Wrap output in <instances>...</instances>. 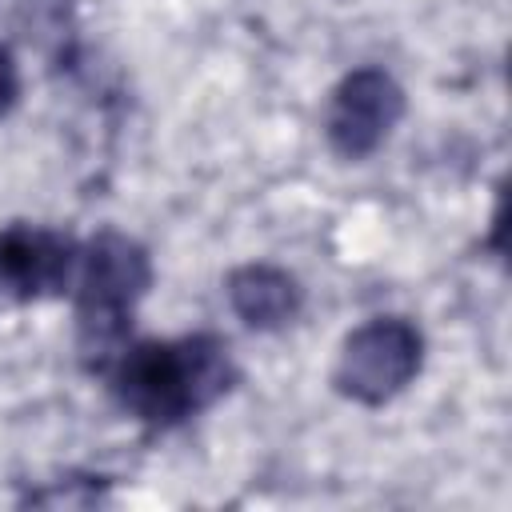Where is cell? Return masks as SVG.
Instances as JSON below:
<instances>
[{
    "label": "cell",
    "mask_w": 512,
    "mask_h": 512,
    "mask_svg": "<svg viewBox=\"0 0 512 512\" xmlns=\"http://www.w3.org/2000/svg\"><path fill=\"white\" fill-rule=\"evenodd\" d=\"M408 96L392 72L364 64L336 80L324 108V136L340 160H368L404 120Z\"/></svg>",
    "instance_id": "277c9868"
},
{
    "label": "cell",
    "mask_w": 512,
    "mask_h": 512,
    "mask_svg": "<svg viewBox=\"0 0 512 512\" xmlns=\"http://www.w3.org/2000/svg\"><path fill=\"white\" fill-rule=\"evenodd\" d=\"M80 264V244L44 224H4L0 228V296L32 304L72 292Z\"/></svg>",
    "instance_id": "5b68a950"
},
{
    "label": "cell",
    "mask_w": 512,
    "mask_h": 512,
    "mask_svg": "<svg viewBox=\"0 0 512 512\" xmlns=\"http://www.w3.org/2000/svg\"><path fill=\"white\" fill-rule=\"evenodd\" d=\"M104 372L116 404L156 432L192 420L236 384L232 352L212 332L124 344Z\"/></svg>",
    "instance_id": "6da1fadb"
},
{
    "label": "cell",
    "mask_w": 512,
    "mask_h": 512,
    "mask_svg": "<svg viewBox=\"0 0 512 512\" xmlns=\"http://www.w3.org/2000/svg\"><path fill=\"white\" fill-rule=\"evenodd\" d=\"M152 288V256L140 240L104 228L80 248L72 300H76V348L88 368L104 372L128 344L136 304Z\"/></svg>",
    "instance_id": "7a4b0ae2"
},
{
    "label": "cell",
    "mask_w": 512,
    "mask_h": 512,
    "mask_svg": "<svg viewBox=\"0 0 512 512\" xmlns=\"http://www.w3.org/2000/svg\"><path fill=\"white\" fill-rule=\"evenodd\" d=\"M224 296H228V308L236 312V320L252 332L288 328L300 316V304H304V292H300L296 276L276 268V264H264V260L232 268L228 280H224Z\"/></svg>",
    "instance_id": "8992f818"
},
{
    "label": "cell",
    "mask_w": 512,
    "mask_h": 512,
    "mask_svg": "<svg viewBox=\"0 0 512 512\" xmlns=\"http://www.w3.org/2000/svg\"><path fill=\"white\" fill-rule=\"evenodd\" d=\"M20 104V64L8 44H0V120Z\"/></svg>",
    "instance_id": "52a82bcc"
},
{
    "label": "cell",
    "mask_w": 512,
    "mask_h": 512,
    "mask_svg": "<svg viewBox=\"0 0 512 512\" xmlns=\"http://www.w3.org/2000/svg\"><path fill=\"white\" fill-rule=\"evenodd\" d=\"M424 368V332L404 316H372L352 328L332 364V388L364 408L396 400Z\"/></svg>",
    "instance_id": "3957f363"
}]
</instances>
